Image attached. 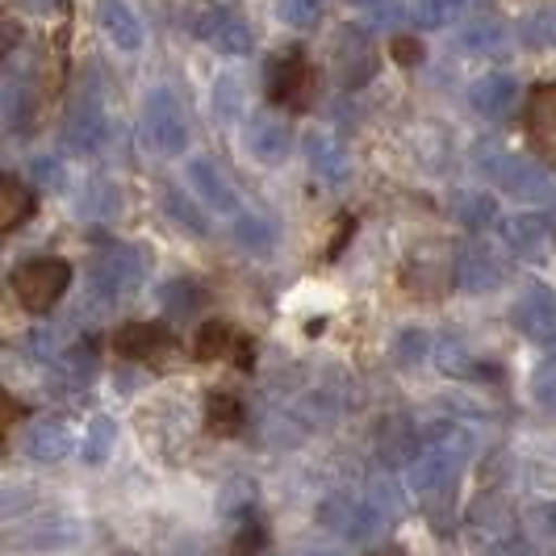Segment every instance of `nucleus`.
Masks as SVG:
<instances>
[{
  "mask_svg": "<svg viewBox=\"0 0 556 556\" xmlns=\"http://www.w3.org/2000/svg\"><path fill=\"white\" fill-rule=\"evenodd\" d=\"M142 260L147 255L139 248H130V243H110V248L101 251V260L92 264V285H88L92 306L110 309L122 298H130L142 285V277H147V264Z\"/></svg>",
  "mask_w": 556,
  "mask_h": 556,
  "instance_id": "f257e3e1",
  "label": "nucleus"
},
{
  "mask_svg": "<svg viewBox=\"0 0 556 556\" xmlns=\"http://www.w3.org/2000/svg\"><path fill=\"white\" fill-rule=\"evenodd\" d=\"M67 285H72V264L59 260V255L26 260V264H17L13 277H9L13 298H17L26 309H34V314H42V309L55 306L59 298L67 293Z\"/></svg>",
  "mask_w": 556,
  "mask_h": 556,
  "instance_id": "f03ea898",
  "label": "nucleus"
},
{
  "mask_svg": "<svg viewBox=\"0 0 556 556\" xmlns=\"http://www.w3.org/2000/svg\"><path fill=\"white\" fill-rule=\"evenodd\" d=\"M481 172L494 180V189L510 197H523V201H548L553 197V176L535 160H523L515 151H494L481 160Z\"/></svg>",
  "mask_w": 556,
  "mask_h": 556,
  "instance_id": "7ed1b4c3",
  "label": "nucleus"
},
{
  "mask_svg": "<svg viewBox=\"0 0 556 556\" xmlns=\"http://www.w3.org/2000/svg\"><path fill=\"white\" fill-rule=\"evenodd\" d=\"M142 130H147L151 147L164 155H185V147H189V117L167 88H155L142 101Z\"/></svg>",
  "mask_w": 556,
  "mask_h": 556,
  "instance_id": "20e7f679",
  "label": "nucleus"
},
{
  "mask_svg": "<svg viewBox=\"0 0 556 556\" xmlns=\"http://www.w3.org/2000/svg\"><path fill=\"white\" fill-rule=\"evenodd\" d=\"M331 72L334 80L343 84L348 92H356L377 76V47L368 38V29L343 26L331 42Z\"/></svg>",
  "mask_w": 556,
  "mask_h": 556,
  "instance_id": "39448f33",
  "label": "nucleus"
},
{
  "mask_svg": "<svg viewBox=\"0 0 556 556\" xmlns=\"http://www.w3.org/2000/svg\"><path fill=\"white\" fill-rule=\"evenodd\" d=\"M264 88H268V101H277L285 110H302L309 101V88H314V76H309V63L302 51H285L268 63V76H264Z\"/></svg>",
  "mask_w": 556,
  "mask_h": 556,
  "instance_id": "423d86ee",
  "label": "nucleus"
},
{
  "mask_svg": "<svg viewBox=\"0 0 556 556\" xmlns=\"http://www.w3.org/2000/svg\"><path fill=\"white\" fill-rule=\"evenodd\" d=\"M113 348H117L126 361L151 364V368H160L164 361L176 356V339H172V331L160 327V323H130V327H122V331L113 334Z\"/></svg>",
  "mask_w": 556,
  "mask_h": 556,
  "instance_id": "0eeeda50",
  "label": "nucleus"
},
{
  "mask_svg": "<svg viewBox=\"0 0 556 556\" xmlns=\"http://www.w3.org/2000/svg\"><path fill=\"white\" fill-rule=\"evenodd\" d=\"M197 38H205L218 55H235V59L251 55V47H255V34H251V26L235 9H210V13H201L197 17Z\"/></svg>",
  "mask_w": 556,
  "mask_h": 556,
  "instance_id": "6e6552de",
  "label": "nucleus"
},
{
  "mask_svg": "<svg viewBox=\"0 0 556 556\" xmlns=\"http://www.w3.org/2000/svg\"><path fill=\"white\" fill-rule=\"evenodd\" d=\"M197 356L201 361H223V364H239V368H251L255 364V343H251L248 331L230 327V323H205L197 331Z\"/></svg>",
  "mask_w": 556,
  "mask_h": 556,
  "instance_id": "1a4fd4ad",
  "label": "nucleus"
},
{
  "mask_svg": "<svg viewBox=\"0 0 556 556\" xmlns=\"http://www.w3.org/2000/svg\"><path fill=\"white\" fill-rule=\"evenodd\" d=\"M189 185H193V193L210 205V210H218V214H235L239 210V189H235V180H230V172H226L218 160H210V155H201L189 164Z\"/></svg>",
  "mask_w": 556,
  "mask_h": 556,
  "instance_id": "9d476101",
  "label": "nucleus"
},
{
  "mask_svg": "<svg viewBox=\"0 0 556 556\" xmlns=\"http://www.w3.org/2000/svg\"><path fill=\"white\" fill-rule=\"evenodd\" d=\"M105 135H110V122H105L101 105L80 101L63 122V151L67 155H92V151H101Z\"/></svg>",
  "mask_w": 556,
  "mask_h": 556,
  "instance_id": "9b49d317",
  "label": "nucleus"
},
{
  "mask_svg": "<svg viewBox=\"0 0 556 556\" xmlns=\"http://www.w3.org/2000/svg\"><path fill=\"white\" fill-rule=\"evenodd\" d=\"M510 323L528 339H556V293L544 285L523 289V298L510 309Z\"/></svg>",
  "mask_w": 556,
  "mask_h": 556,
  "instance_id": "f8f14e48",
  "label": "nucleus"
},
{
  "mask_svg": "<svg viewBox=\"0 0 556 556\" xmlns=\"http://www.w3.org/2000/svg\"><path fill=\"white\" fill-rule=\"evenodd\" d=\"M523 126H528V139L540 155L556 160V80L540 84L528 97V110H523Z\"/></svg>",
  "mask_w": 556,
  "mask_h": 556,
  "instance_id": "ddd939ff",
  "label": "nucleus"
},
{
  "mask_svg": "<svg viewBox=\"0 0 556 556\" xmlns=\"http://www.w3.org/2000/svg\"><path fill=\"white\" fill-rule=\"evenodd\" d=\"M502 264L490 248H465L456 255V268H452V285L465 289V293H490L498 289Z\"/></svg>",
  "mask_w": 556,
  "mask_h": 556,
  "instance_id": "4468645a",
  "label": "nucleus"
},
{
  "mask_svg": "<svg viewBox=\"0 0 556 556\" xmlns=\"http://www.w3.org/2000/svg\"><path fill=\"white\" fill-rule=\"evenodd\" d=\"M97 26L105 29L117 51H139L142 47V17L130 0H97Z\"/></svg>",
  "mask_w": 556,
  "mask_h": 556,
  "instance_id": "2eb2a0df",
  "label": "nucleus"
},
{
  "mask_svg": "<svg viewBox=\"0 0 556 556\" xmlns=\"http://www.w3.org/2000/svg\"><path fill=\"white\" fill-rule=\"evenodd\" d=\"M72 435H67V422L63 418H29L26 435H22V452L38 465H55L67 456Z\"/></svg>",
  "mask_w": 556,
  "mask_h": 556,
  "instance_id": "dca6fc26",
  "label": "nucleus"
},
{
  "mask_svg": "<svg viewBox=\"0 0 556 556\" xmlns=\"http://www.w3.org/2000/svg\"><path fill=\"white\" fill-rule=\"evenodd\" d=\"M502 239H506V248L519 251V255H540L556 239V223L548 214H519V218L502 223Z\"/></svg>",
  "mask_w": 556,
  "mask_h": 556,
  "instance_id": "f3484780",
  "label": "nucleus"
},
{
  "mask_svg": "<svg viewBox=\"0 0 556 556\" xmlns=\"http://www.w3.org/2000/svg\"><path fill=\"white\" fill-rule=\"evenodd\" d=\"M289 147H293V130H289L280 117L260 113V117L248 122V151L260 164H280V160L289 155Z\"/></svg>",
  "mask_w": 556,
  "mask_h": 556,
  "instance_id": "a211bd4d",
  "label": "nucleus"
},
{
  "mask_svg": "<svg viewBox=\"0 0 556 556\" xmlns=\"http://www.w3.org/2000/svg\"><path fill=\"white\" fill-rule=\"evenodd\" d=\"M469 105H473L477 113H485V117H506V113L519 105V84H515V76H502V72H490V76H481V80H473V88H469Z\"/></svg>",
  "mask_w": 556,
  "mask_h": 556,
  "instance_id": "6ab92c4d",
  "label": "nucleus"
},
{
  "mask_svg": "<svg viewBox=\"0 0 556 556\" xmlns=\"http://www.w3.org/2000/svg\"><path fill=\"white\" fill-rule=\"evenodd\" d=\"M306 160H309V167H314L323 180H331V185H343V180L352 176V155H348V147L334 139V135H309Z\"/></svg>",
  "mask_w": 556,
  "mask_h": 556,
  "instance_id": "aec40b11",
  "label": "nucleus"
},
{
  "mask_svg": "<svg viewBox=\"0 0 556 556\" xmlns=\"http://www.w3.org/2000/svg\"><path fill=\"white\" fill-rule=\"evenodd\" d=\"M34 210H38L34 189H26L17 176H4L0 180V230H17L26 218H34Z\"/></svg>",
  "mask_w": 556,
  "mask_h": 556,
  "instance_id": "412c9836",
  "label": "nucleus"
},
{
  "mask_svg": "<svg viewBox=\"0 0 556 556\" xmlns=\"http://www.w3.org/2000/svg\"><path fill=\"white\" fill-rule=\"evenodd\" d=\"M452 218L465 230H490L498 223V201L490 193H456L452 197Z\"/></svg>",
  "mask_w": 556,
  "mask_h": 556,
  "instance_id": "4be33fe9",
  "label": "nucleus"
},
{
  "mask_svg": "<svg viewBox=\"0 0 556 556\" xmlns=\"http://www.w3.org/2000/svg\"><path fill=\"white\" fill-rule=\"evenodd\" d=\"M22 548H63V544H72L76 540V523H67V519H59V515H47V519H38V523H29L22 535H13Z\"/></svg>",
  "mask_w": 556,
  "mask_h": 556,
  "instance_id": "5701e85b",
  "label": "nucleus"
},
{
  "mask_svg": "<svg viewBox=\"0 0 556 556\" xmlns=\"http://www.w3.org/2000/svg\"><path fill=\"white\" fill-rule=\"evenodd\" d=\"M418 431L406 422V418H393V422H386V431L377 435V447H381V456L390 460V465H410L418 452Z\"/></svg>",
  "mask_w": 556,
  "mask_h": 556,
  "instance_id": "b1692460",
  "label": "nucleus"
},
{
  "mask_svg": "<svg viewBox=\"0 0 556 556\" xmlns=\"http://www.w3.org/2000/svg\"><path fill=\"white\" fill-rule=\"evenodd\" d=\"M164 214L180 226L185 235H210L205 210H201V197H189V193H180V189H167V193H164Z\"/></svg>",
  "mask_w": 556,
  "mask_h": 556,
  "instance_id": "393cba45",
  "label": "nucleus"
},
{
  "mask_svg": "<svg viewBox=\"0 0 556 556\" xmlns=\"http://www.w3.org/2000/svg\"><path fill=\"white\" fill-rule=\"evenodd\" d=\"M76 210H80L88 223H105V218H113L122 210V197H117V189H113L110 180H88L84 193L76 197Z\"/></svg>",
  "mask_w": 556,
  "mask_h": 556,
  "instance_id": "a878e982",
  "label": "nucleus"
},
{
  "mask_svg": "<svg viewBox=\"0 0 556 556\" xmlns=\"http://www.w3.org/2000/svg\"><path fill=\"white\" fill-rule=\"evenodd\" d=\"M205 427H210L214 435H235V431L243 427V402H239L235 393L214 390L210 402H205Z\"/></svg>",
  "mask_w": 556,
  "mask_h": 556,
  "instance_id": "bb28decb",
  "label": "nucleus"
},
{
  "mask_svg": "<svg viewBox=\"0 0 556 556\" xmlns=\"http://www.w3.org/2000/svg\"><path fill=\"white\" fill-rule=\"evenodd\" d=\"M55 381L63 386V390H80V386H88V381H92V348H88V343L59 352Z\"/></svg>",
  "mask_w": 556,
  "mask_h": 556,
  "instance_id": "cd10ccee",
  "label": "nucleus"
},
{
  "mask_svg": "<svg viewBox=\"0 0 556 556\" xmlns=\"http://www.w3.org/2000/svg\"><path fill=\"white\" fill-rule=\"evenodd\" d=\"M277 239H280L277 223H268V218H260V214H248V218L235 223V243L255 251V255H268V251L277 248Z\"/></svg>",
  "mask_w": 556,
  "mask_h": 556,
  "instance_id": "c85d7f7f",
  "label": "nucleus"
},
{
  "mask_svg": "<svg viewBox=\"0 0 556 556\" xmlns=\"http://www.w3.org/2000/svg\"><path fill=\"white\" fill-rule=\"evenodd\" d=\"M113 444H117V427H113V418H92L88 422V431H84V444H80V456L88 465H101V460H110Z\"/></svg>",
  "mask_w": 556,
  "mask_h": 556,
  "instance_id": "c756f323",
  "label": "nucleus"
},
{
  "mask_svg": "<svg viewBox=\"0 0 556 556\" xmlns=\"http://www.w3.org/2000/svg\"><path fill=\"white\" fill-rule=\"evenodd\" d=\"M205 302V289L197 280H167L164 285V309L172 318H189Z\"/></svg>",
  "mask_w": 556,
  "mask_h": 556,
  "instance_id": "7c9ffc66",
  "label": "nucleus"
},
{
  "mask_svg": "<svg viewBox=\"0 0 556 556\" xmlns=\"http://www.w3.org/2000/svg\"><path fill=\"white\" fill-rule=\"evenodd\" d=\"M210 105H214V117H218V122L235 126V122L243 117V84L235 80V76H223V80L214 84Z\"/></svg>",
  "mask_w": 556,
  "mask_h": 556,
  "instance_id": "2f4dec72",
  "label": "nucleus"
},
{
  "mask_svg": "<svg viewBox=\"0 0 556 556\" xmlns=\"http://www.w3.org/2000/svg\"><path fill=\"white\" fill-rule=\"evenodd\" d=\"M473 528L481 531V535H490V540L506 535V531H510V506L498 498H481L473 506Z\"/></svg>",
  "mask_w": 556,
  "mask_h": 556,
  "instance_id": "473e14b6",
  "label": "nucleus"
},
{
  "mask_svg": "<svg viewBox=\"0 0 556 556\" xmlns=\"http://www.w3.org/2000/svg\"><path fill=\"white\" fill-rule=\"evenodd\" d=\"M327 0H277V17L289 29H309L323 22Z\"/></svg>",
  "mask_w": 556,
  "mask_h": 556,
  "instance_id": "72a5a7b5",
  "label": "nucleus"
},
{
  "mask_svg": "<svg viewBox=\"0 0 556 556\" xmlns=\"http://www.w3.org/2000/svg\"><path fill=\"white\" fill-rule=\"evenodd\" d=\"M393 352H397V361L406 364V368H415V364H422L435 352V339L427 331H418V327H410V331H402V339L393 343Z\"/></svg>",
  "mask_w": 556,
  "mask_h": 556,
  "instance_id": "f704fd0d",
  "label": "nucleus"
},
{
  "mask_svg": "<svg viewBox=\"0 0 556 556\" xmlns=\"http://www.w3.org/2000/svg\"><path fill=\"white\" fill-rule=\"evenodd\" d=\"M460 9H465V0H415L410 17H415L418 26H447Z\"/></svg>",
  "mask_w": 556,
  "mask_h": 556,
  "instance_id": "c9c22d12",
  "label": "nucleus"
},
{
  "mask_svg": "<svg viewBox=\"0 0 556 556\" xmlns=\"http://www.w3.org/2000/svg\"><path fill=\"white\" fill-rule=\"evenodd\" d=\"M460 51H469V55H481V51H494L502 42V26H494V22H473V26L460 29Z\"/></svg>",
  "mask_w": 556,
  "mask_h": 556,
  "instance_id": "e433bc0d",
  "label": "nucleus"
},
{
  "mask_svg": "<svg viewBox=\"0 0 556 556\" xmlns=\"http://www.w3.org/2000/svg\"><path fill=\"white\" fill-rule=\"evenodd\" d=\"M523 42L528 47H556V13H535L523 22Z\"/></svg>",
  "mask_w": 556,
  "mask_h": 556,
  "instance_id": "4c0bfd02",
  "label": "nucleus"
},
{
  "mask_svg": "<svg viewBox=\"0 0 556 556\" xmlns=\"http://www.w3.org/2000/svg\"><path fill=\"white\" fill-rule=\"evenodd\" d=\"M531 393H535V402H540L544 410L556 415V356L548 364H540V372L531 377Z\"/></svg>",
  "mask_w": 556,
  "mask_h": 556,
  "instance_id": "58836bf2",
  "label": "nucleus"
},
{
  "mask_svg": "<svg viewBox=\"0 0 556 556\" xmlns=\"http://www.w3.org/2000/svg\"><path fill=\"white\" fill-rule=\"evenodd\" d=\"M29 172H34V185H38V189H63V167H59V160H51V155L34 160Z\"/></svg>",
  "mask_w": 556,
  "mask_h": 556,
  "instance_id": "ea45409f",
  "label": "nucleus"
},
{
  "mask_svg": "<svg viewBox=\"0 0 556 556\" xmlns=\"http://www.w3.org/2000/svg\"><path fill=\"white\" fill-rule=\"evenodd\" d=\"M393 59H402V63H418V59H422V47H418L415 38H397V42H393Z\"/></svg>",
  "mask_w": 556,
  "mask_h": 556,
  "instance_id": "a19ab883",
  "label": "nucleus"
},
{
  "mask_svg": "<svg viewBox=\"0 0 556 556\" xmlns=\"http://www.w3.org/2000/svg\"><path fill=\"white\" fill-rule=\"evenodd\" d=\"M26 13H51V9H59V0H17Z\"/></svg>",
  "mask_w": 556,
  "mask_h": 556,
  "instance_id": "79ce46f5",
  "label": "nucleus"
},
{
  "mask_svg": "<svg viewBox=\"0 0 556 556\" xmlns=\"http://www.w3.org/2000/svg\"><path fill=\"white\" fill-rule=\"evenodd\" d=\"M506 556H544L540 548H528V544H519V548H510Z\"/></svg>",
  "mask_w": 556,
  "mask_h": 556,
  "instance_id": "37998d69",
  "label": "nucleus"
},
{
  "mask_svg": "<svg viewBox=\"0 0 556 556\" xmlns=\"http://www.w3.org/2000/svg\"><path fill=\"white\" fill-rule=\"evenodd\" d=\"M548 528L556 531V502H553V506H548Z\"/></svg>",
  "mask_w": 556,
  "mask_h": 556,
  "instance_id": "c03bdc74",
  "label": "nucleus"
},
{
  "mask_svg": "<svg viewBox=\"0 0 556 556\" xmlns=\"http://www.w3.org/2000/svg\"><path fill=\"white\" fill-rule=\"evenodd\" d=\"M368 556H397V553H368Z\"/></svg>",
  "mask_w": 556,
  "mask_h": 556,
  "instance_id": "a18cd8bd",
  "label": "nucleus"
},
{
  "mask_svg": "<svg viewBox=\"0 0 556 556\" xmlns=\"http://www.w3.org/2000/svg\"><path fill=\"white\" fill-rule=\"evenodd\" d=\"M309 556H331V553H309Z\"/></svg>",
  "mask_w": 556,
  "mask_h": 556,
  "instance_id": "49530a36",
  "label": "nucleus"
}]
</instances>
